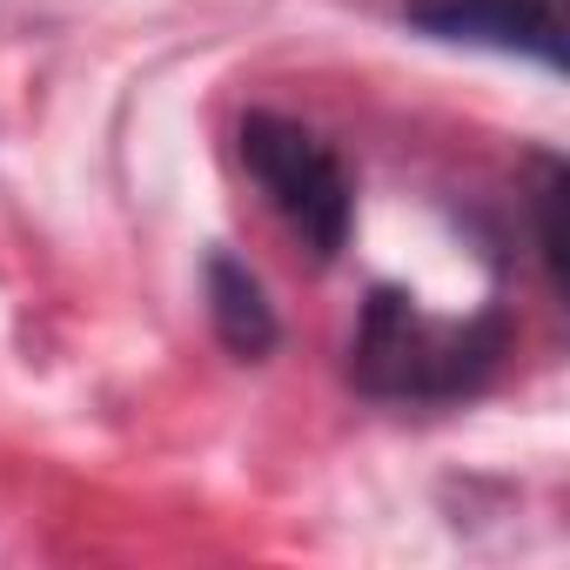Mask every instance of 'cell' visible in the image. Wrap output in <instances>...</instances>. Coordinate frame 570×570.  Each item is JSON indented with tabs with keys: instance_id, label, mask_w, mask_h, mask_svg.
<instances>
[{
	"instance_id": "cell-2",
	"label": "cell",
	"mask_w": 570,
	"mask_h": 570,
	"mask_svg": "<svg viewBox=\"0 0 570 570\" xmlns=\"http://www.w3.org/2000/svg\"><path fill=\"white\" fill-rule=\"evenodd\" d=\"M242 168L255 175V188L268 195V208L282 215V228H289L316 262H336V248L350 242V215H356V188L336 161V148L289 121V115H242Z\"/></svg>"
},
{
	"instance_id": "cell-5",
	"label": "cell",
	"mask_w": 570,
	"mask_h": 570,
	"mask_svg": "<svg viewBox=\"0 0 570 570\" xmlns=\"http://www.w3.org/2000/svg\"><path fill=\"white\" fill-rule=\"evenodd\" d=\"M557 208H563V168H557L550 155H537L530 228H537V262H543V282H550V296H563V228H557Z\"/></svg>"
},
{
	"instance_id": "cell-3",
	"label": "cell",
	"mask_w": 570,
	"mask_h": 570,
	"mask_svg": "<svg viewBox=\"0 0 570 570\" xmlns=\"http://www.w3.org/2000/svg\"><path fill=\"white\" fill-rule=\"evenodd\" d=\"M403 21L430 41L490 48L563 75V0H403Z\"/></svg>"
},
{
	"instance_id": "cell-1",
	"label": "cell",
	"mask_w": 570,
	"mask_h": 570,
	"mask_svg": "<svg viewBox=\"0 0 570 570\" xmlns=\"http://www.w3.org/2000/svg\"><path fill=\"white\" fill-rule=\"evenodd\" d=\"M503 350H510L503 309H483L476 323H443L416 309V296L403 289H370L363 323L350 336V383L376 403L436 410V403L476 396L497 376Z\"/></svg>"
},
{
	"instance_id": "cell-4",
	"label": "cell",
	"mask_w": 570,
	"mask_h": 570,
	"mask_svg": "<svg viewBox=\"0 0 570 570\" xmlns=\"http://www.w3.org/2000/svg\"><path fill=\"white\" fill-rule=\"evenodd\" d=\"M208 316H215V336L228 356L242 363H262L275 343H282V323H275V303L262 289V275L235 255H208Z\"/></svg>"
}]
</instances>
